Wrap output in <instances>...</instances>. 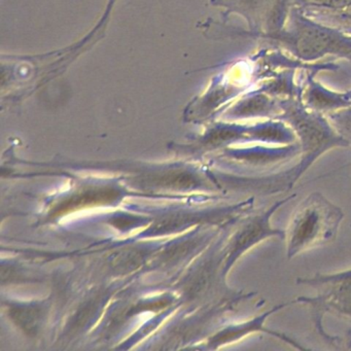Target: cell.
I'll use <instances>...</instances> for the list:
<instances>
[{
    "label": "cell",
    "mask_w": 351,
    "mask_h": 351,
    "mask_svg": "<svg viewBox=\"0 0 351 351\" xmlns=\"http://www.w3.org/2000/svg\"><path fill=\"white\" fill-rule=\"evenodd\" d=\"M280 114L279 99L256 87L240 96L227 112V116L236 120L277 119Z\"/></svg>",
    "instance_id": "7"
},
{
    "label": "cell",
    "mask_w": 351,
    "mask_h": 351,
    "mask_svg": "<svg viewBox=\"0 0 351 351\" xmlns=\"http://www.w3.org/2000/svg\"><path fill=\"white\" fill-rule=\"evenodd\" d=\"M278 0H215L228 14H236L245 20L248 32H261L266 27Z\"/></svg>",
    "instance_id": "8"
},
{
    "label": "cell",
    "mask_w": 351,
    "mask_h": 351,
    "mask_svg": "<svg viewBox=\"0 0 351 351\" xmlns=\"http://www.w3.org/2000/svg\"><path fill=\"white\" fill-rule=\"evenodd\" d=\"M315 71H305L302 100L306 108L322 114H328L351 106L350 91L339 92L328 87L315 79Z\"/></svg>",
    "instance_id": "6"
},
{
    "label": "cell",
    "mask_w": 351,
    "mask_h": 351,
    "mask_svg": "<svg viewBox=\"0 0 351 351\" xmlns=\"http://www.w3.org/2000/svg\"><path fill=\"white\" fill-rule=\"evenodd\" d=\"M344 213L319 192L306 197L291 215L285 230L289 260L322 244L334 241Z\"/></svg>",
    "instance_id": "2"
},
{
    "label": "cell",
    "mask_w": 351,
    "mask_h": 351,
    "mask_svg": "<svg viewBox=\"0 0 351 351\" xmlns=\"http://www.w3.org/2000/svg\"><path fill=\"white\" fill-rule=\"evenodd\" d=\"M297 283L315 289V297H301L295 301L311 307L316 328L322 336V319L326 312L351 318V269L334 274H316L311 278H298Z\"/></svg>",
    "instance_id": "4"
},
{
    "label": "cell",
    "mask_w": 351,
    "mask_h": 351,
    "mask_svg": "<svg viewBox=\"0 0 351 351\" xmlns=\"http://www.w3.org/2000/svg\"><path fill=\"white\" fill-rule=\"evenodd\" d=\"M295 73L297 69H283L261 80L254 87L279 100L300 97L303 92V82L298 83Z\"/></svg>",
    "instance_id": "9"
},
{
    "label": "cell",
    "mask_w": 351,
    "mask_h": 351,
    "mask_svg": "<svg viewBox=\"0 0 351 351\" xmlns=\"http://www.w3.org/2000/svg\"><path fill=\"white\" fill-rule=\"evenodd\" d=\"M237 36L263 42L306 63H316L326 57L351 61V34L326 25L293 5L287 24L273 34H242Z\"/></svg>",
    "instance_id": "1"
},
{
    "label": "cell",
    "mask_w": 351,
    "mask_h": 351,
    "mask_svg": "<svg viewBox=\"0 0 351 351\" xmlns=\"http://www.w3.org/2000/svg\"><path fill=\"white\" fill-rule=\"evenodd\" d=\"M279 102L281 114L277 119L291 127L301 149V162L295 166L298 180L326 152L349 147L332 128L328 117L306 108L302 96L280 99Z\"/></svg>",
    "instance_id": "3"
},
{
    "label": "cell",
    "mask_w": 351,
    "mask_h": 351,
    "mask_svg": "<svg viewBox=\"0 0 351 351\" xmlns=\"http://www.w3.org/2000/svg\"><path fill=\"white\" fill-rule=\"evenodd\" d=\"M336 132L351 145V106L326 114Z\"/></svg>",
    "instance_id": "10"
},
{
    "label": "cell",
    "mask_w": 351,
    "mask_h": 351,
    "mask_svg": "<svg viewBox=\"0 0 351 351\" xmlns=\"http://www.w3.org/2000/svg\"><path fill=\"white\" fill-rule=\"evenodd\" d=\"M295 198V195L285 197L282 200L277 201L274 204L271 205L266 210L256 213L243 221L230 244L228 266L233 265V263H235L242 254H245L264 240L270 239V238L285 239V230L273 227L271 225V217L281 206Z\"/></svg>",
    "instance_id": "5"
}]
</instances>
